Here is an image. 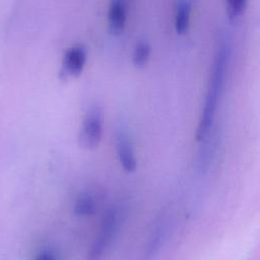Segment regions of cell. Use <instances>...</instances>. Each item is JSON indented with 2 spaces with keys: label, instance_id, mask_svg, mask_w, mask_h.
<instances>
[{
  "label": "cell",
  "instance_id": "obj_5",
  "mask_svg": "<svg viewBox=\"0 0 260 260\" xmlns=\"http://www.w3.org/2000/svg\"><path fill=\"white\" fill-rule=\"evenodd\" d=\"M116 151L121 167L127 173H133L137 168V159L132 141L128 133L123 129H119L116 134Z\"/></svg>",
  "mask_w": 260,
  "mask_h": 260
},
{
  "label": "cell",
  "instance_id": "obj_7",
  "mask_svg": "<svg viewBox=\"0 0 260 260\" xmlns=\"http://www.w3.org/2000/svg\"><path fill=\"white\" fill-rule=\"evenodd\" d=\"M167 236H168V225L166 221L160 220L158 221V223L155 225V228L151 233V236L147 243L142 260H154L158 256L161 250V247L164 246L167 240Z\"/></svg>",
  "mask_w": 260,
  "mask_h": 260
},
{
  "label": "cell",
  "instance_id": "obj_8",
  "mask_svg": "<svg viewBox=\"0 0 260 260\" xmlns=\"http://www.w3.org/2000/svg\"><path fill=\"white\" fill-rule=\"evenodd\" d=\"M192 10L191 0H178L175 9V30L179 35L185 34L190 24Z\"/></svg>",
  "mask_w": 260,
  "mask_h": 260
},
{
  "label": "cell",
  "instance_id": "obj_4",
  "mask_svg": "<svg viewBox=\"0 0 260 260\" xmlns=\"http://www.w3.org/2000/svg\"><path fill=\"white\" fill-rule=\"evenodd\" d=\"M87 52L81 45H75L70 47L64 53L61 65V76H78L86 63Z\"/></svg>",
  "mask_w": 260,
  "mask_h": 260
},
{
  "label": "cell",
  "instance_id": "obj_6",
  "mask_svg": "<svg viewBox=\"0 0 260 260\" xmlns=\"http://www.w3.org/2000/svg\"><path fill=\"white\" fill-rule=\"evenodd\" d=\"M127 20V1L111 0L108 9V29L118 36L123 32Z\"/></svg>",
  "mask_w": 260,
  "mask_h": 260
},
{
  "label": "cell",
  "instance_id": "obj_9",
  "mask_svg": "<svg viewBox=\"0 0 260 260\" xmlns=\"http://www.w3.org/2000/svg\"><path fill=\"white\" fill-rule=\"evenodd\" d=\"M150 53H151V48L148 43L144 41L138 42L135 45L132 53V63L134 64V66L137 68L143 67L147 63L150 57Z\"/></svg>",
  "mask_w": 260,
  "mask_h": 260
},
{
  "label": "cell",
  "instance_id": "obj_10",
  "mask_svg": "<svg viewBox=\"0 0 260 260\" xmlns=\"http://www.w3.org/2000/svg\"><path fill=\"white\" fill-rule=\"evenodd\" d=\"M95 204L89 195H80L75 201L74 213L79 216H87L94 212Z\"/></svg>",
  "mask_w": 260,
  "mask_h": 260
},
{
  "label": "cell",
  "instance_id": "obj_3",
  "mask_svg": "<svg viewBox=\"0 0 260 260\" xmlns=\"http://www.w3.org/2000/svg\"><path fill=\"white\" fill-rule=\"evenodd\" d=\"M103 136V112L99 106H91L83 119L78 133V143L85 149L99 146Z\"/></svg>",
  "mask_w": 260,
  "mask_h": 260
},
{
  "label": "cell",
  "instance_id": "obj_2",
  "mask_svg": "<svg viewBox=\"0 0 260 260\" xmlns=\"http://www.w3.org/2000/svg\"><path fill=\"white\" fill-rule=\"evenodd\" d=\"M122 222L119 209L111 208L105 214L100 231L87 252L86 260H103L117 237Z\"/></svg>",
  "mask_w": 260,
  "mask_h": 260
},
{
  "label": "cell",
  "instance_id": "obj_11",
  "mask_svg": "<svg viewBox=\"0 0 260 260\" xmlns=\"http://www.w3.org/2000/svg\"><path fill=\"white\" fill-rule=\"evenodd\" d=\"M248 0H225V10L231 21L238 20L246 10Z\"/></svg>",
  "mask_w": 260,
  "mask_h": 260
},
{
  "label": "cell",
  "instance_id": "obj_1",
  "mask_svg": "<svg viewBox=\"0 0 260 260\" xmlns=\"http://www.w3.org/2000/svg\"><path fill=\"white\" fill-rule=\"evenodd\" d=\"M230 54L231 51L229 45L224 41L221 42L215 55L212 74L209 80L204 106L202 108L196 131V140L198 142L207 137L212 131L218 102L224 88Z\"/></svg>",
  "mask_w": 260,
  "mask_h": 260
},
{
  "label": "cell",
  "instance_id": "obj_12",
  "mask_svg": "<svg viewBox=\"0 0 260 260\" xmlns=\"http://www.w3.org/2000/svg\"><path fill=\"white\" fill-rule=\"evenodd\" d=\"M36 260H57L53 253L49 251H44L38 255Z\"/></svg>",
  "mask_w": 260,
  "mask_h": 260
}]
</instances>
